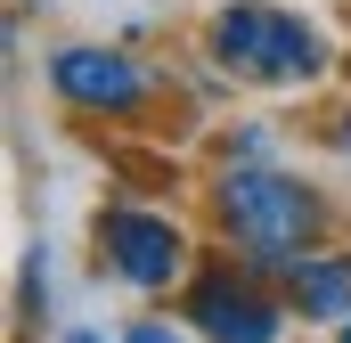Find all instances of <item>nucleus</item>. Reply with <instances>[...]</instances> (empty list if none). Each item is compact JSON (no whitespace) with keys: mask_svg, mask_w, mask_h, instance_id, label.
<instances>
[{"mask_svg":"<svg viewBox=\"0 0 351 343\" xmlns=\"http://www.w3.org/2000/svg\"><path fill=\"white\" fill-rule=\"evenodd\" d=\"M221 221H229V237L245 246L254 270H294V261H311V237H319V196L294 180V172H269V164H245L221 180Z\"/></svg>","mask_w":351,"mask_h":343,"instance_id":"nucleus-1","label":"nucleus"},{"mask_svg":"<svg viewBox=\"0 0 351 343\" xmlns=\"http://www.w3.org/2000/svg\"><path fill=\"white\" fill-rule=\"evenodd\" d=\"M213 58L237 82H262V90H294V82L327 74L319 25H302L294 8H262V0H237V8L213 16Z\"/></svg>","mask_w":351,"mask_h":343,"instance_id":"nucleus-2","label":"nucleus"},{"mask_svg":"<svg viewBox=\"0 0 351 343\" xmlns=\"http://www.w3.org/2000/svg\"><path fill=\"white\" fill-rule=\"evenodd\" d=\"M49 90H58L66 106H82V115H139L156 82H147L139 58L106 49V41H66V49L49 58Z\"/></svg>","mask_w":351,"mask_h":343,"instance_id":"nucleus-3","label":"nucleus"},{"mask_svg":"<svg viewBox=\"0 0 351 343\" xmlns=\"http://www.w3.org/2000/svg\"><path fill=\"white\" fill-rule=\"evenodd\" d=\"M98 246H106V261H114L131 286H172L180 261H188L180 229L156 221V213H106V221H98Z\"/></svg>","mask_w":351,"mask_h":343,"instance_id":"nucleus-4","label":"nucleus"},{"mask_svg":"<svg viewBox=\"0 0 351 343\" xmlns=\"http://www.w3.org/2000/svg\"><path fill=\"white\" fill-rule=\"evenodd\" d=\"M188 319L213 343H278V303H262L254 286H237L229 270H204L188 286Z\"/></svg>","mask_w":351,"mask_h":343,"instance_id":"nucleus-5","label":"nucleus"},{"mask_svg":"<svg viewBox=\"0 0 351 343\" xmlns=\"http://www.w3.org/2000/svg\"><path fill=\"white\" fill-rule=\"evenodd\" d=\"M286 294L302 319H351V254H311L286 270Z\"/></svg>","mask_w":351,"mask_h":343,"instance_id":"nucleus-6","label":"nucleus"},{"mask_svg":"<svg viewBox=\"0 0 351 343\" xmlns=\"http://www.w3.org/2000/svg\"><path fill=\"white\" fill-rule=\"evenodd\" d=\"M131 343H188V335H180V327H164V319H139V327H131Z\"/></svg>","mask_w":351,"mask_h":343,"instance_id":"nucleus-7","label":"nucleus"},{"mask_svg":"<svg viewBox=\"0 0 351 343\" xmlns=\"http://www.w3.org/2000/svg\"><path fill=\"white\" fill-rule=\"evenodd\" d=\"M327 139H335V147L351 156V115H335V123H327Z\"/></svg>","mask_w":351,"mask_h":343,"instance_id":"nucleus-8","label":"nucleus"},{"mask_svg":"<svg viewBox=\"0 0 351 343\" xmlns=\"http://www.w3.org/2000/svg\"><path fill=\"white\" fill-rule=\"evenodd\" d=\"M66 343H106V335H90V327H82V335H66Z\"/></svg>","mask_w":351,"mask_h":343,"instance_id":"nucleus-9","label":"nucleus"},{"mask_svg":"<svg viewBox=\"0 0 351 343\" xmlns=\"http://www.w3.org/2000/svg\"><path fill=\"white\" fill-rule=\"evenodd\" d=\"M343 343H351V319H343Z\"/></svg>","mask_w":351,"mask_h":343,"instance_id":"nucleus-10","label":"nucleus"}]
</instances>
